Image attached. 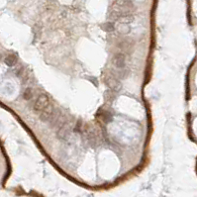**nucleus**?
Masks as SVG:
<instances>
[{"label": "nucleus", "instance_id": "f03ea898", "mask_svg": "<svg viewBox=\"0 0 197 197\" xmlns=\"http://www.w3.org/2000/svg\"><path fill=\"white\" fill-rule=\"evenodd\" d=\"M114 62H115V64H116L118 67H124L126 60H125V57H124V56L118 55V56L115 57Z\"/></svg>", "mask_w": 197, "mask_h": 197}, {"label": "nucleus", "instance_id": "20e7f679", "mask_svg": "<svg viewBox=\"0 0 197 197\" xmlns=\"http://www.w3.org/2000/svg\"><path fill=\"white\" fill-rule=\"evenodd\" d=\"M32 95H33V93H32L31 89H30V88H28V89H26L25 92H24V98L28 100V99H30V98L32 97Z\"/></svg>", "mask_w": 197, "mask_h": 197}, {"label": "nucleus", "instance_id": "f257e3e1", "mask_svg": "<svg viewBox=\"0 0 197 197\" xmlns=\"http://www.w3.org/2000/svg\"><path fill=\"white\" fill-rule=\"evenodd\" d=\"M48 105H49V99L45 95H42V96H39L38 99L36 100L34 108L37 112H43L47 109Z\"/></svg>", "mask_w": 197, "mask_h": 197}, {"label": "nucleus", "instance_id": "7ed1b4c3", "mask_svg": "<svg viewBox=\"0 0 197 197\" xmlns=\"http://www.w3.org/2000/svg\"><path fill=\"white\" fill-rule=\"evenodd\" d=\"M16 60H17L16 56L11 55V56H8L7 57H6V59H5V63H6L7 66H13V64H15Z\"/></svg>", "mask_w": 197, "mask_h": 197}]
</instances>
